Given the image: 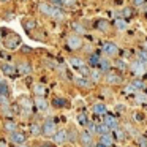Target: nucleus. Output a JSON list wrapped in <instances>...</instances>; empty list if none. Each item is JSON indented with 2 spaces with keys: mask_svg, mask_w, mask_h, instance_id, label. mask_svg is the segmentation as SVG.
<instances>
[{
  "mask_svg": "<svg viewBox=\"0 0 147 147\" xmlns=\"http://www.w3.org/2000/svg\"><path fill=\"white\" fill-rule=\"evenodd\" d=\"M40 11H41L43 14H46V16L55 18V19H63V18H65L63 11H60L59 8H55V7H52V5L46 3V2H41V3H40Z\"/></svg>",
  "mask_w": 147,
  "mask_h": 147,
  "instance_id": "nucleus-1",
  "label": "nucleus"
},
{
  "mask_svg": "<svg viewBox=\"0 0 147 147\" xmlns=\"http://www.w3.org/2000/svg\"><path fill=\"white\" fill-rule=\"evenodd\" d=\"M41 128H43V134H45V136H52L54 138V134L57 133V125H55L52 120H46Z\"/></svg>",
  "mask_w": 147,
  "mask_h": 147,
  "instance_id": "nucleus-2",
  "label": "nucleus"
},
{
  "mask_svg": "<svg viewBox=\"0 0 147 147\" xmlns=\"http://www.w3.org/2000/svg\"><path fill=\"white\" fill-rule=\"evenodd\" d=\"M10 141L13 144H16L18 147L24 146V144H26V134H24L22 131H14V133L10 134Z\"/></svg>",
  "mask_w": 147,
  "mask_h": 147,
  "instance_id": "nucleus-3",
  "label": "nucleus"
},
{
  "mask_svg": "<svg viewBox=\"0 0 147 147\" xmlns=\"http://www.w3.org/2000/svg\"><path fill=\"white\" fill-rule=\"evenodd\" d=\"M67 45H68V48H70V49L76 51V49H79L81 46H82V40H81L78 35H70L67 38Z\"/></svg>",
  "mask_w": 147,
  "mask_h": 147,
  "instance_id": "nucleus-4",
  "label": "nucleus"
},
{
  "mask_svg": "<svg viewBox=\"0 0 147 147\" xmlns=\"http://www.w3.org/2000/svg\"><path fill=\"white\" fill-rule=\"evenodd\" d=\"M68 142V133L67 130H59L57 133L54 134V144L57 146H62V144Z\"/></svg>",
  "mask_w": 147,
  "mask_h": 147,
  "instance_id": "nucleus-5",
  "label": "nucleus"
},
{
  "mask_svg": "<svg viewBox=\"0 0 147 147\" xmlns=\"http://www.w3.org/2000/svg\"><path fill=\"white\" fill-rule=\"evenodd\" d=\"M79 142L82 144L84 147H87V146H92V144H93L92 133H89L87 130H84L82 133H79Z\"/></svg>",
  "mask_w": 147,
  "mask_h": 147,
  "instance_id": "nucleus-6",
  "label": "nucleus"
},
{
  "mask_svg": "<svg viewBox=\"0 0 147 147\" xmlns=\"http://www.w3.org/2000/svg\"><path fill=\"white\" fill-rule=\"evenodd\" d=\"M103 123H105L109 130H117L119 128V120H117V117H114V115H105Z\"/></svg>",
  "mask_w": 147,
  "mask_h": 147,
  "instance_id": "nucleus-7",
  "label": "nucleus"
},
{
  "mask_svg": "<svg viewBox=\"0 0 147 147\" xmlns=\"http://www.w3.org/2000/svg\"><path fill=\"white\" fill-rule=\"evenodd\" d=\"M19 43H21V38L18 35H8L7 41H5V46L8 49H16L19 46Z\"/></svg>",
  "mask_w": 147,
  "mask_h": 147,
  "instance_id": "nucleus-8",
  "label": "nucleus"
},
{
  "mask_svg": "<svg viewBox=\"0 0 147 147\" xmlns=\"http://www.w3.org/2000/svg\"><path fill=\"white\" fill-rule=\"evenodd\" d=\"M103 52H105L108 57H114V55H117L119 48L114 45V43H106V45L103 46Z\"/></svg>",
  "mask_w": 147,
  "mask_h": 147,
  "instance_id": "nucleus-9",
  "label": "nucleus"
},
{
  "mask_svg": "<svg viewBox=\"0 0 147 147\" xmlns=\"http://www.w3.org/2000/svg\"><path fill=\"white\" fill-rule=\"evenodd\" d=\"M131 70H133L134 74H142L144 71H146V65L141 63L139 60H138V62H133V65H131Z\"/></svg>",
  "mask_w": 147,
  "mask_h": 147,
  "instance_id": "nucleus-10",
  "label": "nucleus"
},
{
  "mask_svg": "<svg viewBox=\"0 0 147 147\" xmlns=\"http://www.w3.org/2000/svg\"><path fill=\"white\" fill-rule=\"evenodd\" d=\"M0 68H2V71H3L5 74H10V76H13V74L16 73V67H14L13 63H2Z\"/></svg>",
  "mask_w": 147,
  "mask_h": 147,
  "instance_id": "nucleus-11",
  "label": "nucleus"
},
{
  "mask_svg": "<svg viewBox=\"0 0 147 147\" xmlns=\"http://www.w3.org/2000/svg\"><path fill=\"white\" fill-rule=\"evenodd\" d=\"M105 81H106L108 84H120V82H122V78L117 76V74L108 73V74H106V78H105Z\"/></svg>",
  "mask_w": 147,
  "mask_h": 147,
  "instance_id": "nucleus-12",
  "label": "nucleus"
},
{
  "mask_svg": "<svg viewBox=\"0 0 147 147\" xmlns=\"http://www.w3.org/2000/svg\"><path fill=\"white\" fill-rule=\"evenodd\" d=\"M100 142L101 144H105L106 147H111L112 146V142H114V136L112 134H103V136H100Z\"/></svg>",
  "mask_w": 147,
  "mask_h": 147,
  "instance_id": "nucleus-13",
  "label": "nucleus"
},
{
  "mask_svg": "<svg viewBox=\"0 0 147 147\" xmlns=\"http://www.w3.org/2000/svg\"><path fill=\"white\" fill-rule=\"evenodd\" d=\"M18 70H19L22 74H29L30 71H32V67H30L29 62H21V63L18 65Z\"/></svg>",
  "mask_w": 147,
  "mask_h": 147,
  "instance_id": "nucleus-14",
  "label": "nucleus"
},
{
  "mask_svg": "<svg viewBox=\"0 0 147 147\" xmlns=\"http://www.w3.org/2000/svg\"><path fill=\"white\" fill-rule=\"evenodd\" d=\"M93 112H95L96 115L106 114V105H105V103H96V105L93 106Z\"/></svg>",
  "mask_w": 147,
  "mask_h": 147,
  "instance_id": "nucleus-15",
  "label": "nucleus"
},
{
  "mask_svg": "<svg viewBox=\"0 0 147 147\" xmlns=\"http://www.w3.org/2000/svg\"><path fill=\"white\" fill-rule=\"evenodd\" d=\"M5 130H7V133H14V131H18V125H16V122H13V120H7L5 122Z\"/></svg>",
  "mask_w": 147,
  "mask_h": 147,
  "instance_id": "nucleus-16",
  "label": "nucleus"
},
{
  "mask_svg": "<svg viewBox=\"0 0 147 147\" xmlns=\"http://www.w3.org/2000/svg\"><path fill=\"white\" fill-rule=\"evenodd\" d=\"M68 63H70L73 68H78V70H81V68L84 67V62L81 60V59H78V57H71L70 60H68Z\"/></svg>",
  "mask_w": 147,
  "mask_h": 147,
  "instance_id": "nucleus-17",
  "label": "nucleus"
},
{
  "mask_svg": "<svg viewBox=\"0 0 147 147\" xmlns=\"http://www.w3.org/2000/svg\"><path fill=\"white\" fill-rule=\"evenodd\" d=\"M109 131H111V130H109V128L106 127L105 123H98V125L95 127V133L100 134V136H103V134H108Z\"/></svg>",
  "mask_w": 147,
  "mask_h": 147,
  "instance_id": "nucleus-18",
  "label": "nucleus"
},
{
  "mask_svg": "<svg viewBox=\"0 0 147 147\" xmlns=\"http://www.w3.org/2000/svg\"><path fill=\"white\" fill-rule=\"evenodd\" d=\"M35 105H36V108H38L40 111H45V109L48 108V103H46V100L43 98V96H38V98L35 100Z\"/></svg>",
  "mask_w": 147,
  "mask_h": 147,
  "instance_id": "nucleus-19",
  "label": "nucleus"
},
{
  "mask_svg": "<svg viewBox=\"0 0 147 147\" xmlns=\"http://www.w3.org/2000/svg\"><path fill=\"white\" fill-rule=\"evenodd\" d=\"M74 82H76L78 86H81V87H90V82H89V79H87V78H82V76H78V78H74Z\"/></svg>",
  "mask_w": 147,
  "mask_h": 147,
  "instance_id": "nucleus-20",
  "label": "nucleus"
},
{
  "mask_svg": "<svg viewBox=\"0 0 147 147\" xmlns=\"http://www.w3.org/2000/svg\"><path fill=\"white\" fill-rule=\"evenodd\" d=\"M30 133H32L33 136H40V134L43 133V128L40 127L38 123H32V127H30Z\"/></svg>",
  "mask_w": 147,
  "mask_h": 147,
  "instance_id": "nucleus-21",
  "label": "nucleus"
},
{
  "mask_svg": "<svg viewBox=\"0 0 147 147\" xmlns=\"http://www.w3.org/2000/svg\"><path fill=\"white\" fill-rule=\"evenodd\" d=\"M67 133H68V142H79V134H78L74 130L67 131Z\"/></svg>",
  "mask_w": 147,
  "mask_h": 147,
  "instance_id": "nucleus-22",
  "label": "nucleus"
},
{
  "mask_svg": "<svg viewBox=\"0 0 147 147\" xmlns=\"http://www.w3.org/2000/svg\"><path fill=\"white\" fill-rule=\"evenodd\" d=\"M33 90H35V93L38 96H43L46 92V87L43 86V84H35V86H33Z\"/></svg>",
  "mask_w": 147,
  "mask_h": 147,
  "instance_id": "nucleus-23",
  "label": "nucleus"
},
{
  "mask_svg": "<svg viewBox=\"0 0 147 147\" xmlns=\"http://www.w3.org/2000/svg\"><path fill=\"white\" fill-rule=\"evenodd\" d=\"M114 134H115V139H117V141H125V138H127V134H125V130H122V128H117V130H114Z\"/></svg>",
  "mask_w": 147,
  "mask_h": 147,
  "instance_id": "nucleus-24",
  "label": "nucleus"
},
{
  "mask_svg": "<svg viewBox=\"0 0 147 147\" xmlns=\"http://www.w3.org/2000/svg\"><path fill=\"white\" fill-rule=\"evenodd\" d=\"M100 62H101V57H100L98 54H92L89 59V63L92 65V67H95V65H100Z\"/></svg>",
  "mask_w": 147,
  "mask_h": 147,
  "instance_id": "nucleus-25",
  "label": "nucleus"
},
{
  "mask_svg": "<svg viewBox=\"0 0 147 147\" xmlns=\"http://www.w3.org/2000/svg\"><path fill=\"white\" fill-rule=\"evenodd\" d=\"M96 27H98L101 32H106V30L109 29V22L108 21H103V19H100L98 22H96Z\"/></svg>",
  "mask_w": 147,
  "mask_h": 147,
  "instance_id": "nucleus-26",
  "label": "nucleus"
},
{
  "mask_svg": "<svg viewBox=\"0 0 147 147\" xmlns=\"http://www.w3.org/2000/svg\"><path fill=\"white\" fill-rule=\"evenodd\" d=\"M8 93H10V87H8L5 82H0V95L8 96Z\"/></svg>",
  "mask_w": 147,
  "mask_h": 147,
  "instance_id": "nucleus-27",
  "label": "nucleus"
},
{
  "mask_svg": "<svg viewBox=\"0 0 147 147\" xmlns=\"http://www.w3.org/2000/svg\"><path fill=\"white\" fill-rule=\"evenodd\" d=\"M115 27H117V30H125L127 29V22L123 19H115Z\"/></svg>",
  "mask_w": 147,
  "mask_h": 147,
  "instance_id": "nucleus-28",
  "label": "nucleus"
},
{
  "mask_svg": "<svg viewBox=\"0 0 147 147\" xmlns=\"http://www.w3.org/2000/svg\"><path fill=\"white\" fill-rule=\"evenodd\" d=\"M131 86H133V89H134V90H141V89H144V82H142V81H139V79H134L133 82H131Z\"/></svg>",
  "mask_w": 147,
  "mask_h": 147,
  "instance_id": "nucleus-29",
  "label": "nucleus"
},
{
  "mask_svg": "<svg viewBox=\"0 0 147 147\" xmlns=\"http://www.w3.org/2000/svg\"><path fill=\"white\" fill-rule=\"evenodd\" d=\"M138 60L141 62V63H144V65H147V52L146 51H142V52H139L138 54Z\"/></svg>",
  "mask_w": 147,
  "mask_h": 147,
  "instance_id": "nucleus-30",
  "label": "nucleus"
},
{
  "mask_svg": "<svg viewBox=\"0 0 147 147\" xmlns=\"http://www.w3.org/2000/svg\"><path fill=\"white\" fill-rule=\"evenodd\" d=\"M71 26H73V29L76 30L78 33H86V29H84V27L81 26V24H78V22H73Z\"/></svg>",
  "mask_w": 147,
  "mask_h": 147,
  "instance_id": "nucleus-31",
  "label": "nucleus"
},
{
  "mask_svg": "<svg viewBox=\"0 0 147 147\" xmlns=\"http://www.w3.org/2000/svg\"><path fill=\"white\" fill-rule=\"evenodd\" d=\"M21 106H22V108H27V109H29L30 108V106H32V101H30V100L29 98H21Z\"/></svg>",
  "mask_w": 147,
  "mask_h": 147,
  "instance_id": "nucleus-32",
  "label": "nucleus"
},
{
  "mask_svg": "<svg viewBox=\"0 0 147 147\" xmlns=\"http://www.w3.org/2000/svg\"><path fill=\"white\" fill-rule=\"evenodd\" d=\"M55 106H57V108H63L65 105H67V100H63V98H55Z\"/></svg>",
  "mask_w": 147,
  "mask_h": 147,
  "instance_id": "nucleus-33",
  "label": "nucleus"
},
{
  "mask_svg": "<svg viewBox=\"0 0 147 147\" xmlns=\"http://www.w3.org/2000/svg\"><path fill=\"white\" fill-rule=\"evenodd\" d=\"M98 67L101 68L103 71H108V70H109V62H106V60H103V59H101V62H100Z\"/></svg>",
  "mask_w": 147,
  "mask_h": 147,
  "instance_id": "nucleus-34",
  "label": "nucleus"
},
{
  "mask_svg": "<svg viewBox=\"0 0 147 147\" xmlns=\"http://www.w3.org/2000/svg\"><path fill=\"white\" fill-rule=\"evenodd\" d=\"M48 2H49V5H52L55 8H59L62 5V0H48Z\"/></svg>",
  "mask_w": 147,
  "mask_h": 147,
  "instance_id": "nucleus-35",
  "label": "nucleus"
},
{
  "mask_svg": "<svg viewBox=\"0 0 147 147\" xmlns=\"http://www.w3.org/2000/svg\"><path fill=\"white\" fill-rule=\"evenodd\" d=\"M78 120H79V123H81V125H87V115H86V114H81Z\"/></svg>",
  "mask_w": 147,
  "mask_h": 147,
  "instance_id": "nucleus-36",
  "label": "nucleus"
},
{
  "mask_svg": "<svg viewBox=\"0 0 147 147\" xmlns=\"http://www.w3.org/2000/svg\"><path fill=\"white\" fill-rule=\"evenodd\" d=\"M26 29H27V30L35 29V21H27V22H26Z\"/></svg>",
  "mask_w": 147,
  "mask_h": 147,
  "instance_id": "nucleus-37",
  "label": "nucleus"
},
{
  "mask_svg": "<svg viewBox=\"0 0 147 147\" xmlns=\"http://www.w3.org/2000/svg\"><path fill=\"white\" fill-rule=\"evenodd\" d=\"M122 16H125V18L131 16V8H123L122 10Z\"/></svg>",
  "mask_w": 147,
  "mask_h": 147,
  "instance_id": "nucleus-38",
  "label": "nucleus"
},
{
  "mask_svg": "<svg viewBox=\"0 0 147 147\" xmlns=\"http://www.w3.org/2000/svg\"><path fill=\"white\" fill-rule=\"evenodd\" d=\"M90 78H92V79H95V81H98V78H100V71H92V73H90Z\"/></svg>",
  "mask_w": 147,
  "mask_h": 147,
  "instance_id": "nucleus-39",
  "label": "nucleus"
},
{
  "mask_svg": "<svg viewBox=\"0 0 147 147\" xmlns=\"http://www.w3.org/2000/svg\"><path fill=\"white\" fill-rule=\"evenodd\" d=\"M134 7H142L144 3H146V0H133Z\"/></svg>",
  "mask_w": 147,
  "mask_h": 147,
  "instance_id": "nucleus-40",
  "label": "nucleus"
},
{
  "mask_svg": "<svg viewBox=\"0 0 147 147\" xmlns=\"http://www.w3.org/2000/svg\"><path fill=\"white\" fill-rule=\"evenodd\" d=\"M117 68H119V70H125V68H127V65H125V62L119 60V62H117Z\"/></svg>",
  "mask_w": 147,
  "mask_h": 147,
  "instance_id": "nucleus-41",
  "label": "nucleus"
},
{
  "mask_svg": "<svg viewBox=\"0 0 147 147\" xmlns=\"http://www.w3.org/2000/svg\"><path fill=\"white\" fill-rule=\"evenodd\" d=\"M79 71H81V74H84V76H90V71H89V70H87V68H86V67H82V68H81V70H79Z\"/></svg>",
  "mask_w": 147,
  "mask_h": 147,
  "instance_id": "nucleus-42",
  "label": "nucleus"
},
{
  "mask_svg": "<svg viewBox=\"0 0 147 147\" xmlns=\"http://www.w3.org/2000/svg\"><path fill=\"white\" fill-rule=\"evenodd\" d=\"M7 101H8V100H7V96H2V95H0V105H2V106H5V105H7Z\"/></svg>",
  "mask_w": 147,
  "mask_h": 147,
  "instance_id": "nucleus-43",
  "label": "nucleus"
},
{
  "mask_svg": "<svg viewBox=\"0 0 147 147\" xmlns=\"http://www.w3.org/2000/svg\"><path fill=\"white\" fill-rule=\"evenodd\" d=\"M125 92H127V93H133V92H136V90H134V89H133V86L130 84V86H128L127 89H125Z\"/></svg>",
  "mask_w": 147,
  "mask_h": 147,
  "instance_id": "nucleus-44",
  "label": "nucleus"
},
{
  "mask_svg": "<svg viewBox=\"0 0 147 147\" xmlns=\"http://www.w3.org/2000/svg\"><path fill=\"white\" fill-rule=\"evenodd\" d=\"M139 147H147V141L141 138V139H139Z\"/></svg>",
  "mask_w": 147,
  "mask_h": 147,
  "instance_id": "nucleus-45",
  "label": "nucleus"
},
{
  "mask_svg": "<svg viewBox=\"0 0 147 147\" xmlns=\"http://www.w3.org/2000/svg\"><path fill=\"white\" fill-rule=\"evenodd\" d=\"M62 3H65V5H73L74 0H62Z\"/></svg>",
  "mask_w": 147,
  "mask_h": 147,
  "instance_id": "nucleus-46",
  "label": "nucleus"
},
{
  "mask_svg": "<svg viewBox=\"0 0 147 147\" xmlns=\"http://www.w3.org/2000/svg\"><path fill=\"white\" fill-rule=\"evenodd\" d=\"M136 100H138V101H146V100H147V96H141V95H139Z\"/></svg>",
  "mask_w": 147,
  "mask_h": 147,
  "instance_id": "nucleus-47",
  "label": "nucleus"
},
{
  "mask_svg": "<svg viewBox=\"0 0 147 147\" xmlns=\"http://www.w3.org/2000/svg\"><path fill=\"white\" fill-rule=\"evenodd\" d=\"M95 147H106V146H105V144H101V142H96Z\"/></svg>",
  "mask_w": 147,
  "mask_h": 147,
  "instance_id": "nucleus-48",
  "label": "nucleus"
},
{
  "mask_svg": "<svg viewBox=\"0 0 147 147\" xmlns=\"http://www.w3.org/2000/svg\"><path fill=\"white\" fill-rule=\"evenodd\" d=\"M43 147H52V146H49V144H45V146H43Z\"/></svg>",
  "mask_w": 147,
  "mask_h": 147,
  "instance_id": "nucleus-49",
  "label": "nucleus"
},
{
  "mask_svg": "<svg viewBox=\"0 0 147 147\" xmlns=\"http://www.w3.org/2000/svg\"><path fill=\"white\" fill-rule=\"evenodd\" d=\"M0 2H2V3H5V2H8V0H0Z\"/></svg>",
  "mask_w": 147,
  "mask_h": 147,
  "instance_id": "nucleus-50",
  "label": "nucleus"
},
{
  "mask_svg": "<svg viewBox=\"0 0 147 147\" xmlns=\"http://www.w3.org/2000/svg\"><path fill=\"white\" fill-rule=\"evenodd\" d=\"M19 147H29V146H26V144H24V146H19Z\"/></svg>",
  "mask_w": 147,
  "mask_h": 147,
  "instance_id": "nucleus-51",
  "label": "nucleus"
}]
</instances>
